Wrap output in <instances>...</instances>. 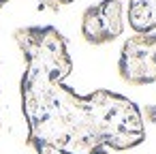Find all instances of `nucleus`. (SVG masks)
I'll return each instance as SVG.
<instances>
[{"label":"nucleus","instance_id":"obj_7","mask_svg":"<svg viewBox=\"0 0 156 154\" xmlns=\"http://www.w3.org/2000/svg\"><path fill=\"white\" fill-rule=\"evenodd\" d=\"M34 150H37V154H64L62 150H58L54 145H34Z\"/></svg>","mask_w":156,"mask_h":154},{"label":"nucleus","instance_id":"obj_9","mask_svg":"<svg viewBox=\"0 0 156 154\" xmlns=\"http://www.w3.org/2000/svg\"><path fill=\"white\" fill-rule=\"evenodd\" d=\"M94 154H107V150L103 148V150H98V152H94Z\"/></svg>","mask_w":156,"mask_h":154},{"label":"nucleus","instance_id":"obj_3","mask_svg":"<svg viewBox=\"0 0 156 154\" xmlns=\"http://www.w3.org/2000/svg\"><path fill=\"white\" fill-rule=\"evenodd\" d=\"M15 41L26 56V69L41 71L54 81H62L71 73L73 62L69 58L66 41L54 26L20 28Z\"/></svg>","mask_w":156,"mask_h":154},{"label":"nucleus","instance_id":"obj_1","mask_svg":"<svg viewBox=\"0 0 156 154\" xmlns=\"http://www.w3.org/2000/svg\"><path fill=\"white\" fill-rule=\"evenodd\" d=\"M22 107L28 120L30 145H54L64 154H94L103 150L86 98L41 71L26 69L22 77Z\"/></svg>","mask_w":156,"mask_h":154},{"label":"nucleus","instance_id":"obj_10","mask_svg":"<svg viewBox=\"0 0 156 154\" xmlns=\"http://www.w3.org/2000/svg\"><path fill=\"white\" fill-rule=\"evenodd\" d=\"M5 2H9V0H0V7H2V5H5Z\"/></svg>","mask_w":156,"mask_h":154},{"label":"nucleus","instance_id":"obj_6","mask_svg":"<svg viewBox=\"0 0 156 154\" xmlns=\"http://www.w3.org/2000/svg\"><path fill=\"white\" fill-rule=\"evenodd\" d=\"M128 24L137 34L156 30V0H128Z\"/></svg>","mask_w":156,"mask_h":154},{"label":"nucleus","instance_id":"obj_2","mask_svg":"<svg viewBox=\"0 0 156 154\" xmlns=\"http://www.w3.org/2000/svg\"><path fill=\"white\" fill-rule=\"evenodd\" d=\"M83 98L90 122L103 145L113 150H128L145 139L141 111L126 96L109 90H96Z\"/></svg>","mask_w":156,"mask_h":154},{"label":"nucleus","instance_id":"obj_4","mask_svg":"<svg viewBox=\"0 0 156 154\" xmlns=\"http://www.w3.org/2000/svg\"><path fill=\"white\" fill-rule=\"evenodd\" d=\"M120 75L133 86H145L156 81V34L130 37L120 54Z\"/></svg>","mask_w":156,"mask_h":154},{"label":"nucleus","instance_id":"obj_8","mask_svg":"<svg viewBox=\"0 0 156 154\" xmlns=\"http://www.w3.org/2000/svg\"><path fill=\"white\" fill-rule=\"evenodd\" d=\"M56 2H60V5H71L73 0H56Z\"/></svg>","mask_w":156,"mask_h":154},{"label":"nucleus","instance_id":"obj_5","mask_svg":"<svg viewBox=\"0 0 156 154\" xmlns=\"http://www.w3.org/2000/svg\"><path fill=\"white\" fill-rule=\"evenodd\" d=\"M124 30L122 2L120 0H101L98 5L86 9L81 20V34L88 43L101 45L118 39Z\"/></svg>","mask_w":156,"mask_h":154}]
</instances>
